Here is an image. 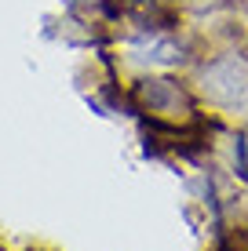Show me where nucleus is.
Here are the masks:
<instances>
[{"label": "nucleus", "mask_w": 248, "mask_h": 251, "mask_svg": "<svg viewBox=\"0 0 248 251\" xmlns=\"http://www.w3.org/2000/svg\"><path fill=\"white\" fill-rule=\"evenodd\" d=\"M234 164H237V175L248 182V131L237 135V146H234Z\"/></svg>", "instance_id": "f257e3e1"}]
</instances>
